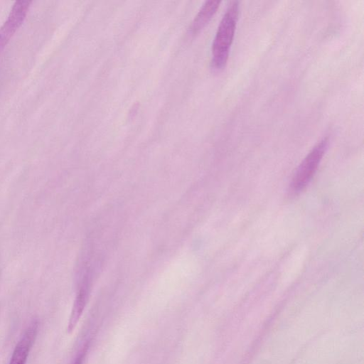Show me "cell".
<instances>
[{
    "mask_svg": "<svg viewBox=\"0 0 364 364\" xmlns=\"http://www.w3.org/2000/svg\"><path fill=\"white\" fill-rule=\"evenodd\" d=\"M238 13V1H230L219 23L213 42L211 65L215 70L223 68L227 63L236 29Z\"/></svg>",
    "mask_w": 364,
    "mask_h": 364,
    "instance_id": "obj_1",
    "label": "cell"
},
{
    "mask_svg": "<svg viewBox=\"0 0 364 364\" xmlns=\"http://www.w3.org/2000/svg\"><path fill=\"white\" fill-rule=\"evenodd\" d=\"M328 142L327 139L318 142L298 167L291 183L294 193L304 189L311 179L327 149Z\"/></svg>",
    "mask_w": 364,
    "mask_h": 364,
    "instance_id": "obj_2",
    "label": "cell"
},
{
    "mask_svg": "<svg viewBox=\"0 0 364 364\" xmlns=\"http://www.w3.org/2000/svg\"><path fill=\"white\" fill-rule=\"evenodd\" d=\"M31 3V1H17L14 4L7 19L0 28V53L23 23Z\"/></svg>",
    "mask_w": 364,
    "mask_h": 364,
    "instance_id": "obj_3",
    "label": "cell"
},
{
    "mask_svg": "<svg viewBox=\"0 0 364 364\" xmlns=\"http://www.w3.org/2000/svg\"><path fill=\"white\" fill-rule=\"evenodd\" d=\"M38 323L33 321L16 345L9 364H26L28 357L37 336Z\"/></svg>",
    "mask_w": 364,
    "mask_h": 364,
    "instance_id": "obj_4",
    "label": "cell"
},
{
    "mask_svg": "<svg viewBox=\"0 0 364 364\" xmlns=\"http://www.w3.org/2000/svg\"><path fill=\"white\" fill-rule=\"evenodd\" d=\"M220 4V1L218 0H210L205 1L190 26V33L196 34L200 32L215 14Z\"/></svg>",
    "mask_w": 364,
    "mask_h": 364,
    "instance_id": "obj_5",
    "label": "cell"
},
{
    "mask_svg": "<svg viewBox=\"0 0 364 364\" xmlns=\"http://www.w3.org/2000/svg\"><path fill=\"white\" fill-rule=\"evenodd\" d=\"M88 349V344L85 343L82 348L77 352L72 364H83L85 355Z\"/></svg>",
    "mask_w": 364,
    "mask_h": 364,
    "instance_id": "obj_6",
    "label": "cell"
}]
</instances>
